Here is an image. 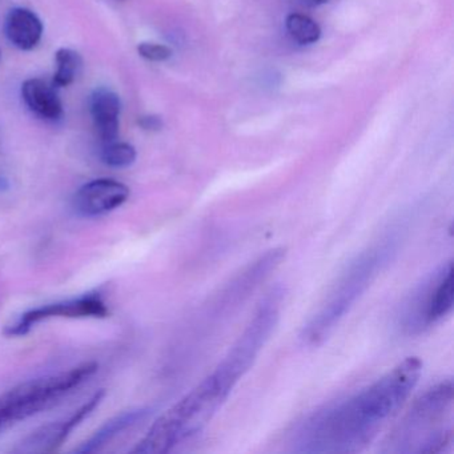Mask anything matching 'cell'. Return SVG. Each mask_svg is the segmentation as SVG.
I'll return each mask as SVG.
<instances>
[{"instance_id":"1","label":"cell","mask_w":454,"mask_h":454,"mask_svg":"<svg viewBox=\"0 0 454 454\" xmlns=\"http://www.w3.org/2000/svg\"><path fill=\"white\" fill-rule=\"evenodd\" d=\"M421 372L419 357H406L373 384L304 419L294 432L292 448L299 453L364 450L408 400Z\"/></svg>"},{"instance_id":"2","label":"cell","mask_w":454,"mask_h":454,"mask_svg":"<svg viewBox=\"0 0 454 454\" xmlns=\"http://www.w3.org/2000/svg\"><path fill=\"white\" fill-rule=\"evenodd\" d=\"M243 376L238 366L223 358L211 374L153 422L132 451L137 454L168 453L182 441L200 432L224 405Z\"/></svg>"},{"instance_id":"3","label":"cell","mask_w":454,"mask_h":454,"mask_svg":"<svg viewBox=\"0 0 454 454\" xmlns=\"http://www.w3.org/2000/svg\"><path fill=\"white\" fill-rule=\"evenodd\" d=\"M451 380L427 389L385 441L382 453L441 454L453 442Z\"/></svg>"},{"instance_id":"4","label":"cell","mask_w":454,"mask_h":454,"mask_svg":"<svg viewBox=\"0 0 454 454\" xmlns=\"http://www.w3.org/2000/svg\"><path fill=\"white\" fill-rule=\"evenodd\" d=\"M392 251V244H379L366 249L350 262L349 267L340 276L333 288L326 294L317 312L309 318L302 329L300 336L302 344L317 347L333 332L353 304L373 283Z\"/></svg>"},{"instance_id":"5","label":"cell","mask_w":454,"mask_h":454,"mask_svg":"<svg viewBox=\"0 0 454 454\" xmlns=\"http://www.w3.org/2000/svg\"><path fill=\"white\" fill-rule=\"evenodd\" d=\"M97 363H84L68 371L50 374L41 379L23 382L0 395V429L14 422L35 416L74 389L91 379L98 372Z\"/></svg>"},{"instance_id":"6","label":"cell","mask_w":454,"mask_h":454,"mask_svg":"<svg viewBox=\"0 0 454 454\" xmlns=\"http://www.w3.org/2000/svg\"><path fill=\"white\" fill-rule=\"evenodd\" d=\"M453 304V262H448L414 292L401 317L403 328L409 332L421 331L438 323L451 312Z\"/></svg>"},{"instance_id":"7","label":"cell","mask_w":454,"mask_h":454,"mask_svg":"<svg viewBox=\"0 0 454 454\" xmlns=\"http://www.w3.org/2000/svg\"><path fill=\"white\" fill-rule=\"evenodd\" d=\"M107 316L108 308L102 297L87 294L78 299L34 308L23 313L14 324L7 326L6 334L10 337L26 336L36 324L51 318H103Z\"/></svg>"},{"instance_id":"8","label":"cell","mask_w":454,"mask_h":454,"mask_svg":"<svg viewBox=\"0 0 454 454\" xmlns=\"http://www.w3.org/2000/svg\"><path fill=\"white\" fill-rule=\"evenodd\" d=\"M129 198V188L118 180H92L76 192L74 209L82 216H102L123 206Z\"/></svg>"},{"instance_id":"9","label":"cell","mask_w":454,"mask_h":454,"mask_svg":"<svg viewBox=\"0 0 454 454\" xmlns=\"http://www.w3.org/2000/svg\"><path fill=\"white\" fill-rule=\"evenodd\" d=\"M105 397V390H99L95 393L87 403H84L81 408L76 409L71 416L62 421L52 422V424L42 427L41 429L33 432L23 442V451H36V453H50L57 450L59 446L65 443L68 435L74 429L82 424L84 419L90 416L92 411L99 406Z\"/></svg>"},{"instance_id":"10","label":"cell","mask_w":454,"mask_h":454,"mask_svg":"<svg viewBox=\"0 0 454 454\" xmlns=\"http://www.w3.org/2000/svg\"><path fill=\"white\" fill-rule=\"evenodd\" d=\"M92 121L103 143L115 142L119 135L121 102L118 94L107 89L97 90L90 102Z\"/></svg>"},{"instance_id":"11","label":"cell","mask_w":454,"mask_h":454,"mask_svg":"<svg viewBox=\"0 0 454 454\" xmlns=\"http://www.w3.org/2000/svg\"><path fill=\"white\" fill-rule=\"evenodd\" d=\"M4 31H6L7 39L17 49L30 51L42 41L43 23L35 12L18 7L7 15Z\"/></svg>"},{"instance_id":"12","label":"cell","mask_w":454,"mask_h":454,"mask_svg":"<svg viewBox=\"0 0 454 454\" xmlns=\"http://www.w3.org/2000/svg\"><path fill=\"white\" fill-rule=\"evenodd\" d=\"M22 98L26 106L42 119L51 121L62 119L63 103L54 84L38 78L27 79L22 84Z\"/></svg>"},{"instance_id":"13","label":"cell","mask_w":454,"mask_h":454,"mask_svg":"<svg viewBox=\"0 0 454 454\" xmlns=\"http://www.w3.org/2000/svg\"><path fill=\"white\" fill-rule=\"evenodd\" d=\"M147 413L148 411L145 409H137V411H124V413L114 417L113 419L106 422L99 430H97L91 438H89L86 442L82 443L78 449H75V451L86 454L99 450L106 443L110 442L114 437L121 434L123 430L129 429L132 425L142 421L147 416Z\"/></svg>"},{"instance_id":"14","label":"cell","mask_w":454,"mask_h":454,"mask_svg":"<svg viewBox=\"0 0 454 454\" xmlns=\"http://www.w3.org/2000/svg\"><path fill=\"white\" fill-rule=\"evenodd\" d=\"M55 71L52 84L58 89L68 87L75 82L83 67V59L79 52L71 49H59L55 54Z\"/></svg>"},{"instance_id":"15","label":"cell","mask_w":454,"mask_h":454,"mask_svg":"<svg viewBox=\"0 0 454 454\" xmlns=\"http://www.w3.org/2000/svg\"><path fill=\"white\" fill-rule=\"evenodd\" d=\"M286 30L300 44H312L320 39L321 28L315 20L301 14H291L286 20Z\"/></svg>"},{"instance_id":"16","label":"cell","mask_w":454,"mask_h":454,"mask_svg":"<svg viewBox=\"0 0 454 454\" xmlns=\"http://www.w3.org/2000/svg\"><path fill=\"white\" fill-rule=\"evenodd\" d=\"M102 160L106 166L124 168L137 160V150L129 143L111 142L102 151Z\"/></svg>"},{"instance_id":"17","label":"cell","mask_w":454,"mask_h":454,"mask_svg":"<svg viewBox=\"0 0 454 454\" xmlns=\"http://www.w3.org/2000/svg\"><path fill=\"white\" fill-rule=\"evenodd\" d=\"M137 52L143 59L150 62H166L172 57V50L169 47L158 43H140Z\"/></svg>"},{"instance_id":"18","label":"cell","mask_w":454,"mask_h":454,"mask_svg":"<svg viewBox=\"0 0 454 454\" xmlns=\"http://www.w3.org/2000/svg\"><path fill=\"white\" fill-rule=\"evenodd\" d=\"M140 129L145 131L156 132L163 129V119L158 115H145L139 119Z\"/></svg>"},{"instance_id":"19","label":"cell","mask_w":454,"mask_h":454,"mask_svg":"<svg viewBox=\"0 0 454 454\" xmlns=\"http://www.w3.org/2000/svg\"><path fill=\"white\" fill-rule=\"evenodd\" d=\"M302 4L308 7H317L320 4H325L326 0H301Z\"/></svg>"},{"instance_id":"20","label":"cell","mask_w":454,"mask_h":454,"mask_svg":"<svg viewBox=\"0 0 454 454\" xmlns=\"http://www.w3.org/2000/svg\"><path fill=\"white\" fill-rule=\"evenodd\" d=\"M0 58H2V54H0Z\"/></svg>"}]
</instances>
